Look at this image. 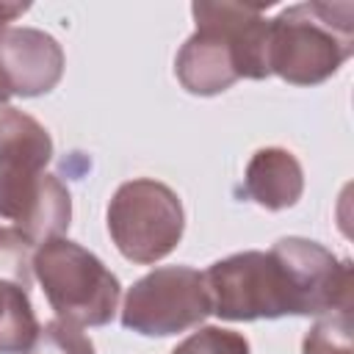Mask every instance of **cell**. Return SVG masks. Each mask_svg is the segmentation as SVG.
I'll list each match as a JSON object with an SVG mask.
<instances>
[{
    "mask_svg": "<svg viewBox=\"0 0 354 354\" xmlns=\"http://www.w3.org/2000/svg\"><path fill=\"white\" fill-rule=\"evenodd\" d=\"M210 313L221 318H274L318 313L332 304V260L307 241L285 238L271 254L246 252L205 274Z\"/></svg>",
    "mask_w": 354,
    "mask_h": 354,
    "instance_id": "obj_1",
    "label": "cell"
},
{
    "mask_svg": "<svg viewBox=\"0 0 354 354\" xmlns=\"http://www.w3.org/2000/svg\"><path fill=\"white\" fill-rule=\"evenodd\" d=\"M196 33L177 58V75L188 91H224L235 77H263L266 30L260 6L241 3H196Z\"/></svg>",
    "mask_w": 354,
    "mask_h": 354,
    "instance_id": "obj_2",
    "label": "cell"
},
{
    "mask_svg": "<svg viewBox=\"0 0 354 354\" xmlns=\"http://www.w3.org/2000/svg\"><path fill=\"white\" fill-rule=\"evenodd\" d=\"M33 268L44 285L53 310L66 324H105L119 299L116 277L86 249L72 241L50 238L33 257Z\"/></svg>",
    "mask_w": 354,
    "mask_h": 354,
    "instance_id": "obj_3",
    "label": "cell"
},
{
    "mask_svg": "<svg viewBox=\"0 0 354 354\" xmlns=\"http://www.w3.org/2000/svg\"><path fill=\"white\" fill-rule=\"evenodd\" d=\"M108 230L124 257L136 263H155L180 241V199L152 180L124 183L108 207Z\"/></svg>",
    "mask_w": 354,
    "mask_h": 354,
    "instance_id": "obj_4",
    "label": "cell"
},
{
    "mask_svg": "<svg viewBox=\"0 0 354 354\" xmlns=\"http://www.w3.org/2000/svg\"><path fill=\"white\" fill-rule=\"evenodd\" d=\"M210 313L205 274L194 268H158L130 290L122 324L141 335H171Z\"/></svg>",
    "mask_w": 354,
    "mask_h": 354,
    "instance_id": "obj_5",
    "label": "cell"
},
{
    "mask_svg": "<svg viewBox=\"0 0 354 354\" xmlns=\"http://www.w3.org/2000/svg\"><path fill=\"white\" fill-rule=\"evenodd\" d=\"M315 6H299L279 14L266 30V69L293 83L326 77L340 58L332 55V30L321 28Z\"/></svg>",
    "mask_w": 354,
    "mask_h": 354,
    "instance_id": "obj_6",
    "label": "cell"
},
{
    "mask_svg": "<svg viewBox=\"0 0 354 354\" xmlns=\"http://www.w3.org/2000/svg\"><path fill=\"white\" fill-rule=\"evenodd\" d=\"M61 47L33 28L0 30V80L11 94H41L61 77Z\"/></svg>",
    "mask_w": 354,
    "mask_h": 354,
    "instance_id": "obj_7",
    "label": "cell"
},
{
    "mask_svg": "<svg viewBox=\"0 0 354 354\" xmlns=\"http://www.w3.org/2000/svg\"><path fill=\"white\" fill-rule=\"evenodd\" d=\"M50 155H53L50 136L36 119L14 108H0V166L41 171Z\"/></svg>",
    "mask_w": 354,
    "mask_h": 354,
    "instance_id": "obj_8",
    "label": "cell"
},
{
    "mask_svg": "<svg viewBox=\"0 0 354 354\" xmlns=\"http://www.w3.org/2000/svg\"><path fill=\"white\" fill-rule=\"evenodd\" d=\"M299 166L282 149H263L246 171V191L266 207L290 205L299 196Z\"/></svg>",
    "mask_w": 354,
    "mask_h": 354,
    "instance_id": "obj_9",
    "label": "cell"
},
{
    "mask_svg": "<svg viewBox=\"0 0 354 354\" xmlns=\"http://www.w3.org/2000/svg\"><path fill=\"white\" fill-rule=\"evenodd\" d=\"M36 318L19 285L0 279V354H17L36 337Z\"/></svg>",
    "mask_w": 354,
    "mask_h": 354,
    "instance_id": "obj_10",
    "label": "cell"
},
{
    "mask_svg": "<svg viewBox=\"0 0 354 354\" xmlns=\"http://www.w3.org/2000/svg\"><path fill=\"white\" fill-rule=\"evenodd\" d=\"M28 354H94L88 337H83L72 324L53 321L36 332Z\"/></svg>",
    "mask_w": 354,
    "mask_h": 354,
    "instance_id": "obj_11",
    "label": "cell"
},
{
    "mask_svg": "<svg viewBox=\"0 0 354 354\" xmlns=\"http://www.w3.org/2000/svg\"><path fill=\"white\" fill-rule=\"evenodd\" d=\"M30 238L17 230H0V279H11L19 288L30 282Z\"/></svg>",
    "mask_w": 354,
    "mask_h": 354,
    "instance_id": "obj_12",
    "label": "cell"
},
{
    "mask_svg": "<svg viewBox=\"0 0 354 354\" xmlns=\"http://www.w3.org/2000/svg\"><path fill=\"white\" fill-rule=\"evenodd\" d=\"M174 354H249V346L235 332L207 326L191 335L180 348H174Z\"/></svg>",
    "mask_w": 354,
    "mask_h": 354,
    "instance_id": "obj_13",
    "label": "cell"
},
{
    "mask_svg": "<svg viewBox=\"0 0 354 354\" xmlns=\"http://www.w3.org/2000/svg\"><path fill=\"white\" fill-rule=\"evenodd\" d=\"M28 6L22 3V6H8V3H0V28H3V22H8V19H14L17 14H22Z\"/></svg>",
    "mask_w": 354,
    "mask_h": 354,
    "instance_id": "obj_14",
    "label": "cell"
}]
</instances>
